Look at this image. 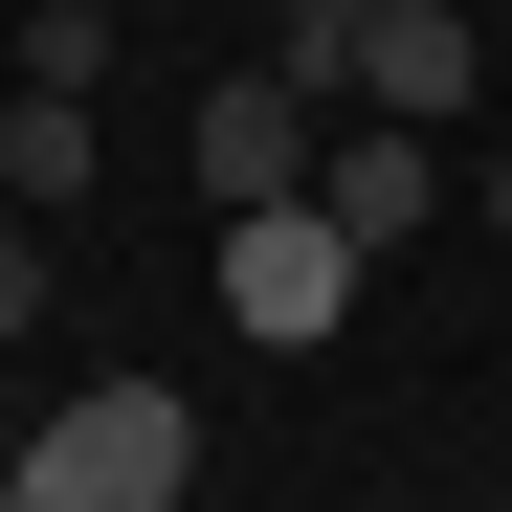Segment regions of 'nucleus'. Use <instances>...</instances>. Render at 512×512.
I'll return each mask as SVG.
<instances>
[{
  "instance_id": "nucleus-1",
  "label": "nucleus",
  "mask_w": 512,
  "mask_h": 512,
  "mask_svg": "<svg viewBox=\"0 0 512 512\" xmlns=\"http://www.w3.org/2000/svg\"><path fill=\"white\" fill-rule=\"evenodd\" d=\"M179 490H201V401L179 379H90V401H45L0 446V512H179Z\"/></svg>"
},
{
  "instance_id": "nucleus-2",
  "label": "nucleus",
  "mask_w": 512,
  "mask_h": 512,
  "mask_svg": "<svg viewBox=\"0 0 512 512\" xmlns=\"http://www.w3.org/2000/svg\"><path fill=\"white\" fill-rule=\"evenodd\" d=\"M223 312L268 334V357H312V334L357 312V223L334 201H223Z\"/></svg>"
},
{
  "instance_id": "nucleus-3",
  "label": "nucleus",
  "mask_w": 512,
  "mask_h": 512,
  "mask_svg": "<svg viewBox=\"0 0 512 512\" xmlns=\"http://www.w3.org/2000/svg\"><path fill=\"white\" fill-rule=\"evenodd\" d=\"M357 112H423V134H468L490 90V45H468V0H357V67H334Z\"/></svg>"
},
{
  "instance_id": "nucleus-4",
  "label": "nucleus",
  "mask_w": 512,
  "mask_h": 512,
  "mask_svg": "<svg viewBox=\"0 0 512 512\" xmlns=\"http://www.w3.org/2000/svg\"><path fill=\"white\" fill-rule=\"evenodd\" d=\"M312 201L357 223V268H379V245H423V223H446V134H423V112H357V134H312Z\"/></svg>"
},
{
  "instance_id": "nucleus-5",
  "label": "nucleus",
  "mask_w": 512,
  "mask_h": 512,
  "mask_svg": "<svg viewBox=\"0 0 512 512\" xmlns=\"http://www.w3.org/2000/svg\"><path fill=\"white\" fill-rule=\"evenodd\" d=\"M179 156H201V201H312V90L290 67H223L179 112Z\"/></svg>"
},
{
  "instance_id": "nucleus-6",
  "label": "nucleus",
  "mask_w": 512,
  "mask_h": 512,
  "mask_svg": "<svg viewBox=\"0 0 512 512\" xmlns=\"http://www.w3.org/2000/svg\"><path fill=\"white\" fill-rule=\"evenodd\" d=\"M0 201H23V223H67V201H90V90H45V67L0 90Z\"/></svg>"
},
{
  "instance_id": "nucleus-7",
  "label": "nucleus",
  "mask_w": 512,
  "mask_h": 512,
  "mask_svg": "<svg viewBox=\"0 0 512 512\" xmlns=\"http://www.w3.org/2000/svg\"><path fill=\"white\" fill-rule=\"evenodd\" d=\"M45 290H67V268H45V223H0V334H45Z\"/></svg>"
}]
</instances>
